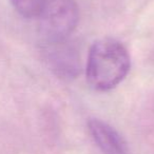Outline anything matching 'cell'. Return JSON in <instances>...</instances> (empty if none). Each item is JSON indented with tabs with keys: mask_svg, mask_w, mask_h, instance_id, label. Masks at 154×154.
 I'll list each match as a JSON object with an SVG mask.
<instances>
[{
	"mask_svg": "<svg viewBox=\"0 0 154 154\" xmlns=\"http://www.w3.org/2000/svg\"><path fill=\"white\" fill-rule=\"evenodd\" d=\"M45 43V57L51 70L59 78H75L80 70L79 56L76 49L66 40Z\"/></svg>",
	"mask_w": 154,
	"mask_h": 154,
	"instance_id": "3957f363",
	"label": "cell"
},
{
	"mask_svg": "<svg viewBox=\"0 0 154 154\" xmlns=\"http://www.w3.org/2000/svg\"><path fill=\"white\" fill-rule=\"evenodd\" d=\"M37 18L45 42H58L69 38L78 22L75 0H40Z\"/></svg>",
	"mask_w": 154,
	"mask_h": 154,
	"instance_id": "7a4b0ae2",
	"label": "cell"
},
{
	"mask_svg": "<svg viewBox=\"0 0 154 154\" xmlns=\"http://www.w3.org/2000/svg\"><path fill=\"white\" fill-rule=\"evenodd\" d=\"M14 8L23 17H37L40 9V0H11Z\"/></svg>",
	"mask_w": 154,
	"mask_h": 154,
	"instance_id": "5b68a950",
	"label": "cell"
},
{
	"mask_svg": "<svg viewBox=\"0 0 154 154\" xmlns=\"http://www.w3.org/2000/svg\"><path fill=\"white\" fill-rule=\"evenodd\" d=\"M130 70L126 48L114 39L98 40L90 49L87 62V82L97 91L115 88Z\"/></svg>",
	"mask_w": 154,
	"mask_h": 154,
	"instance_id": "6da1fadb",
	"label": "cell"
},
{
	"mask_svg": "<svg viewBox=\"0 0 154 154\" xmlns=\"http://www.w3.org/2000/svg\"><path fill=\"white\" fill-rule=\"evenodd\" d=\"M89 130L103 154H127L128 147L122 135L110 125L99 119L89 122Z\"/></svg>",
	"mask_w": 154,
	"mask_h": 154,
	"instance_id": "277c9868",
	"label": "cell"
}]
</instances>
